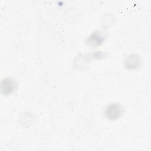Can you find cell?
<instances>
[{
	"label": "cell",
	"mask_w": 151,
	"mask_h": 151,
	"mask_svg": "<svg viewBox=\"0 0 151 151\" xmlns=\"http://www.w3.org/2000/svg\"><path fill=\"white\" fill-rule=\"evenodd\" d=\"M123 107L117 103H111L107 105L104 110L105 117L109 120H114L120 117L123 114Z\"/></svg>",
	"instance_id": "cell-1"
},
{
	"label": "cell",
	"mask_w": 151,
	"mask_h": 151,
	"mask_svg": "<svg viewBox=\"0 0 151 151\" xmlns=\"http://www.w3.org/2000/svg\"><path fill=\"white\" fill-rule=\"evenodd\" d=\"M17 87L16 82L11 78L6 77L2 80L1 83V91L4 95L11 94Z\"/></svg>",
	"instance_id": "cell-2"
},
{
	"label": "cell",
	"mask_w": 151,
	"mask_h": 151,
	"mask_svg": "<svg viewBox=\"0 0 151 151\" xmlns=\"http://www.w3.org/2000/svg\"><path fill=\"white\" fill-rule=\"evenodd\" d=\"M104 37L102 35L101 33L99 31L94 32L90 35L87 40V43L89 45L97 46L99 45L104 40Z\"/></svg>",
	"instance_id": "cell-3"
},
{
	"label": "cell",
	"mask_w": 151,
	"mask_h": 151,
	"mask_svg": "<svg viewBox=\"0 0 151 151\" xmlns=\"http://www.w3.org/2000/svg\"><path fill=\"white\" fill-rule=\"evenodd\" d=\"M140 60L139 57L136 54H132L127 57L125 61V65L128 68H136L139 65Z\"/></svg>",
	"instance_id": "cell-4"
}]
</instances>
